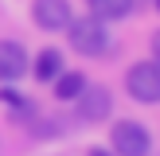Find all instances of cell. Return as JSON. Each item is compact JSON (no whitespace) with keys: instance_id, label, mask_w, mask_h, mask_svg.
I'll return each instance as SVG.
<instances>
[{"instance_id":"1","label":"cell","mask_w":160,"mask_h":156,"mask_svg":"<svg viewBox=\"0 0 160 156\" xmlns=\"http://www.w3.org/2000/svg\"><path fill=\"white\" fill-rule=\"evenodd\" d=\"M67 31H70V43H74L78 55H86V59H102V55H109L106 20H98V16H82V20H70Z\"/></svg>"},{"instance_id":"2","label":"cell","mask_w":160,"mask_h":156,"mask_svg":"<svg viewBox=\"0 0 160 156\" xmlns=\"http://www.w3.org/2000/svg\"><path fill=\"white\" fill-rule=\"evenodd\" d=\"M125 90H129L133 101H145V105H156L160 101V62H133L129 74H125Z\"/></svg>"},{"instance_id":"3","label":"cell","mask_w":160,"mask_h":156,"mask_svg":"<svg viewBox=\"0 0 160 156\" xmlns=\"http://www.w3.org/2000/svg\"><path fill=\"white\" fill-rule=\"evenodd\" d=\"M109 144H113V156H148L152 152V137L141 121H117L113 133H109Z\"/></svg>"},{"instance_id":"4","label":"cell","mask_w":160,"mask_h":156,"mask_svg":"<svg viewBox=\"0 0 160 156\" xmlns=\"http://www.w3.org/2000/svg\"><path fill=\"white\" fill-rule=\"evenodd\" d=\"M78 117H82L86 125H98L109 117V109H113V94L106 90V86H82V94H78Z\"/></svg>"},{"instance_id":"5","label":"cell","mask_w":160,"mask_h":156,"mask_svg":"<svg viewBox=\"0 0 160 156\" xmlns=\"http://www.w3.org/2000/svg\"><path fill=\"white\" fill-rule=\"evenodd\" d=\"M31 12H35V23H39L43 31H62L70 20H74L67 0H35V4H31Z\"/></svg>"},{"instance_id":"6","label":"cell","mask_w":160,"mask_h":156,"mask_svg":"<svg viewBox=\"0 0 160 156\" xmlns=\"http://www.w3.org/2000/svg\"><path fill=\"white\" fill-rule=\"evenodd\" d=\"M28 74V51L16 39H0V82H16Z\"/></svg>"},{"instance_id":"7","label":"cell","mask_w":160,"mask_h":156,"mask_svg":"<svg viewBox=\"0 0 160 156\" xmlns=\"http://www.w3.org/2000/svg\"><path fill=\"white\" fill-rule=\"evenodd\" d=\"M0 105L8 109L12 121H28V117H35V101L23 98L20 90H0Z\"/></svg>"},{"instance_id":"8","label":"cell","mask_w":160,"mask_h":156,"mask_svg":"<svg viewBox=\"0 0 160 156\" xmlns=\"http://www.w3.org/2000/svg\"><path fill=\"white\" fill-rule=\"evenodd\" d=\"M59 74H62V55L55 51V47L39 51V59H35V78H39V82H55Z\"/></svg>"},{"instance_id":"9","label":"cell","mask_w":160,"mask_h":156,"mask_svg":"<svg viewBox=\"0 0 160 156\" xmlns=\"http://www.w3.org/2000/svg\"><path fill=\"white\" fill-rule=\"evenodd\" d=\"M82 86H86V78L78 74V70H62V74L55 78V98L59 101H74L78 94H82Z\"/></svg>"},{"instance_id":"10","label":"cell","mask_w":160,"mask_h":156,"mask_svg":"<svg viewBox=\"0 0 160 156\" xmlns=\"http://www.w3.org/2000/svg\"><path fill=\"white\" fill-rule=\"evenodd\" d=\"M90 12L98 20H125L133 12V0H90Z\"/></svg>"},{"instance_id":"11","label":"cell","mask_w":160,"mask_h":156,"mask_svg":"<svg viewBox=\"0 0 160 156\" xmlns=\"http://www.w3.org/2000/svg\"><path fill=\"white\" fill-rule=\"evenodd\" d=\"M152 59L160 62V31H156V35H152Z\"/></svg>"},{"instance_id":"12","label":"cell","mask_w":160,"mask_h":156,"mask_svg":"<svg viewBox=\"0 0 160 156\" xmlns=\"http://www.w3.org/2000/svg\"><path fill=\"white\" fill-rule=\"evenodd\" d=\"M86 156H113V152H109V148H90Z\"/></svg>"},{"instance_id":"13","label":"cell","mask_w":160,"mask_h":156,"mask_svg":"<svg viewBox=\"0 0 160 156\" xmlns=\"http://www.w3.org/2000/svg\"><path fill=\"white\" fill-rule=\"evenodd\" d=\"M152 4H156V8H160V0H152Z\"/></svg>"}]
</instances>
